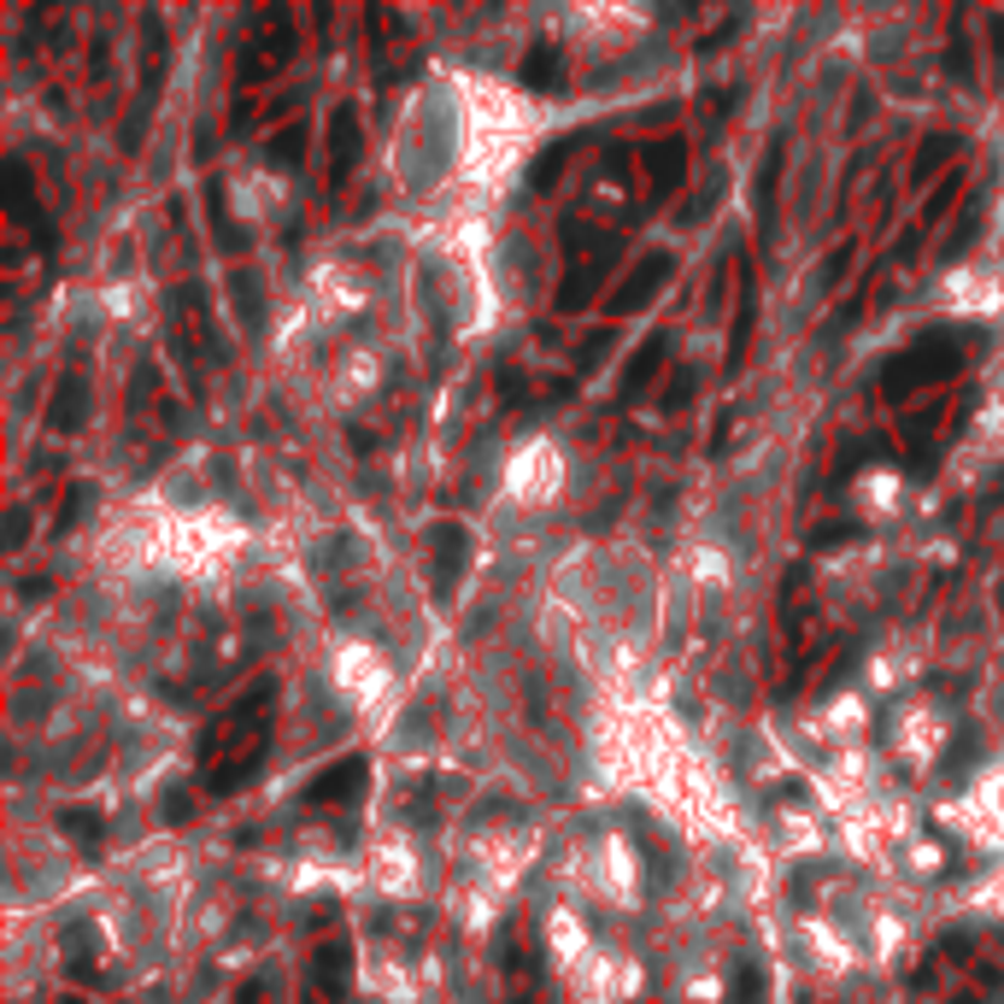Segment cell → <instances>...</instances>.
<instances>
[{
    "instance_id": "2e32d148",
    "label": "cell",
    "mask_w": 1004,
    "mask_h": 1004,
    "mask_svg": "<svg viewBox=\"0 0 1004 1004\" xmlns=\"http://www.w3.org/2000/svg\"><path fill=\"white\" fill-rule=\"evenodd\" d=\"M229 294H236V305H241V324H247V329H253V335L265 329V300H259V276H253V271H241Z\"/></svg>"
},
{
    "instance_id": "5bb4252c",
    "label": "cell",
    "mask_w": 1004,
    "mask_h": 1004,
    "mask_svg": "<svg viewBox=\"0 0 1004 1004\" xmlns=\"http://www.w3.org/2000/svg\"><path fill=\"white\" fill-rule=\"evenodd\" d=\"M570 153H576V136H559V141H552V148L529 165V188H552V177L570 165Z\"/></svg>"
},
{
    "instance_id": "d6986e66",
    "label": "cell",
    "mask_w": 1004,
    "mask_h": 1004,
    "mask_svg": "<svg viewBox=\"0 0 1004 1004\" xmlns=\"http://www.w3.org/2000/svg\"><path fill=\"white\" fill-rule=\"evenodd\" d=\"M688 400H693V371H676V382L664 388V400H658V405H664V412H681Z\"/></svg>"
},
{
    "instance_id": "ffe728a7",
    "label": "cell",
    "mask_w": 1004,
    "mask_h": 1004,
    "mask_svg": "<svg viewBox=\"0 0 1004 1004\" xmlns=\"http://www.w3.org/2000/svg\"><path fill=\"white\" fill-rule=\"evenodd\" d=\"M857 535H864L857 523H828V529L811 535V547H840V541H857Z\"/></svg>"
},
{
    "instance_id": "ba28073f",
    "label": "cell",
    "mask_w": 1004,
    "mask_h": 1004,
    "mask_svg": "<svg viewBox=\"0 0 1004 1004\" xmlns=\"http://www.w3.org/2000/svg\"><path fill=\"white\" fill-rule=\"evenodd\" d=\"M83 412H89V382L71 371V376H60V388H53V400H48V424L60 435H71V429H83Z\"/></svg>"
},
{
    "instance_id": "8992f818",
    "label": "cell",
    "mask_w": 1004,
    "mask_h": 1004,
    "mask_svg": "<svg viewBox=\"0 0 1004 1004\" xmlns=\"http://www.w3.org/2000/svg\"><path fill=\"white\" fill-rule=\"evenodd\" d=\"M329 183H347L353 177V165H359V112L353 106H335V118H329Z\"/></svg>"
},
{
    "instance_id": "44dd1931",
    "label": "cell",
    "mask_w": 1004,
    "mask_h": 1004,
    "mask_svg": "<svg viewBox=\"0 0 1004 1004\" xmlns=\"http://www.w3.org/2000/svg\"><path fill=\"white\" fill-rule=\"evenodd\" d=\"M945 153H952V136H934L923 148V159H916V177H928V171H934V159H945Z\"/></svg>"
},
{
    "instance_id": "7c38bea8",
    "label": "cell",
    "mask_w": 1004,
    "mask_h": 1004,
    "mask_svg": "<svg viewBox=\"0 0 1004 1004\" xmlns=\"http://www.w3.org/2000/svg\"><path fill=\"white\" fill-rule=\"evenodd\" d=\"M317 993H329V999H341L347 993V975H353V952H347L341 940L335 945H324V952H317Z\"/></svg>"
},
{
    "instance_id": "9c48e42d",
    "label": "cell",
    "mask_w": 1004,
    "mask_h": 1004,
    "mask_svg": "<svg viewBox=\"0 0 1004 1004\" xmlns=\"http://www.w3.org/2000/svg\"><path fill=\"white\" fill-rule=\"evenodd\" d=\"M0 200L18 224H36V183H30V165L24 159H7L0 165Z\"/></svg>"
},
{
    "instance_id": "52a82bcc",
    "label": "cell",
    "mask_w": 1004,
    "mask_h": 1004,
    "mask_svg": "<svg viewBox=\"0 0 1004 1004\" xmlns=\"http://www.w3.org/2000/svg\"><path fill=\"white\" fill-rule=\"evenodd\" d=\"M359 788H365V758H341L335 769H324V776L305 788V799H317V805H347Z\"/></svg>"
},
{
    "instance_id": "e0dca14e",
    "label": "cell",
    "mask_w": 1004,
    "mask_h": 1004,
    "mask_svg": "<svg viewBox=\"0 0 1004 1004\" xmlns=\"http://www.w3.org/2000/svg\"><path fill=\"white\" fill-rule=\"evenodd\" d=\"M265 159H271V165H300V159H305V124L276 129L271 148H265Z\"/></svg>"
},
{
    "instance_id": "9a60e30c",
    "label": "cell",
    "mask_w": 1004,
    "mask_h": 1004,
    "mask_svg": "<svg viewBox=\"0 0 1004 1004\" xmlns=\"http://www.w3.org/2000/svg\"><path fill=\"white\" fill-rule=\"evenodd\" d=\"M559 77H564V53L559 48H535L529 60H523V83H529V89H552Z\"/></svg>"
},
{
    "instance_id": "6da1fadb",
    "label": "cell",
    "mask_w": 1004,
    "mask_h": 1004,
    "mask_svg": "<svg viewBox=\"0 0 1004 1004\" xmlns=\"http://www.w3.org/2000/svg\"><path fill=\"white\" fill-rule=\"evenodd\" d=\"M964 359H957V347H940V341H923L916 353H905L899 365H887V394H905V388L928 382V376H952Z\"/></svg>"
},
{
    "instance_id": "7a4b0ae2",
    "label": "cell",
    "mask_w": 1004,
    "mask_h": 1004,
    "mask_svg": "<svg viewBox=\"0 0 1004 1004\" xmlns=\"http://www.w3.org/2000/svg\"><path fill=\"white\" fill-rule=\"evenodd\" d=\"M429 547H435V600H453L464 564H470V535H464L459 523H435Z\"/></svg>"
},
{
    "instance_id": "8fae6325",
    "label": "cell",
    "mask_w": 1004,
    "mask_h": 1004,
    "mask_svg": "<svg viewBox=\"0 0 1004 1004\" xmlns=\"http://www.w3.org/2000/svg\"><path fill=\"white\" fill-rule=\"evenodd\" d=\"M752 324H758V288H752V276H746V288H740V305H735V335H729V371L746 365Z\"/></svg>"
},
{
    "instance_id": "277c9868",
    "label": "cell",
    "mask_w": 1004,
    "mask_h": 1004,
    "mask_svg": "<svg viewBox=\"0 0 1004 1004\" xmlns=\"http://www.w3.org/2000/svg\"><path fill=\"white\" fill-rule=\"evenodd\" d=\"M288 53H294L288 18H283V12H265V36H259L253 53L241 60V83H265V77H276V71L288 65Z\"/></svg>"
},
{
    "instance_id": "4fadbf2b",
    "label": "cell",
    "mask_w": 1004,
    "mask_h": 1004,
    "mask_svg": "<svg viewBox=\"0 0 1004 1004\" xmlns=\"http://www.w3.org/2000/svg\"><path fill=\"white\" fill-rule=\"evenodd\" d=\"M776 183H781V141L764 153V177H758V224H764V236L776 229Z\"/></svg>"
},
{
    "instance_id": "3957f363",
    "label": "cell",
    "mask_w": 1004,
    "mask_h": 1004,
    "mask_svg": "<svg viewBox=\"0 0 1004 1004\" xmlns=\"http://www.w3.org/2000/svg\"><path fill=\"white\" fill-rule=\"evenodd\" d=\"M669 271H676V259L669 253H647L640 259V265L623 276V288L617 294H611V317H629V312H640V305H647L652 294H658V288L669 283Z\"/></svg>"
},
{
    "instance_id": "603a6c76",
    "label": "cell",
    "mask_w": 1004,
    "mask_h": 1004,
    "mask_svg": "<svg viewBox=\"0 0 1004 1004\" xmlns=\"http://www.w3.org/2000/svg\"><path fill=\"white\" fill-rule=\"evenodd\" d=\"M24 535H30V517L18 512V517H12V535H7V547H24Z\"/></svg>"
},
{
    "instance_id": "ac0fdd59",
    "label": "cell",
    "mask_w": 1004,
    "mask_h": 1004,
    "mask_svg": "<svg viewBox=\"0 0 1004 1004\" xmlns=\"http://www.w3.org/2000/svg\"><path fill=\"white\" fill-rule=\"evenodd\" d=\"M60 828H65V834H77V840H89V846H95V840H100V828H106V823H100V817H89V811H65V817H60Z\"/></svg>"
},
{
    "instance_id": "7402d4cb",
    "label": "cell",
    "mask_w": 1004,
    "mask_h": 1004,
    "mask_svg": "<svg viewBox=\"0 0 1004 1004\" xmlns=\"http://www.w3.org/2000/svg\"><path fill=\"white\" fill-rule=\"evenodd\" d=\"M758 999V969H740L735 975V1004H752Z\"/></svg>"
},
{
    "instance_id": "30bf717a",
    "label": "cell",
    "mask_w": 1004,
    "mask_h": 1004,
    "mask_svg": "<svg viewBox=\"0 0 1004 1004\" xmlns=\"http://www.w3.org/2000/svg\"><path fill=\"white\" fill-rule=\"evenodd\" d=\"M664 353H669V335H652V341L629 359V371H623V400H640V394H647V382H652V371L664 365Z\"/></svg>"
},
{
    "instance_id": "5b68a950",
    "label": "cell",
    "mask_w": 1004,
    "mask_h": 1004,
    "mask_svg": "<svg viewBox=\"0 0 1004 1004\" xmlns=\"http://www.w3.org/2000/svg\"><path fill=\"white\" fill-rule=\"evenodd\" d=\"M647 171H652V200H669L688 177V141L681 136H664L658 148L647 153Z\"/></svg>"
}]
</instances>
